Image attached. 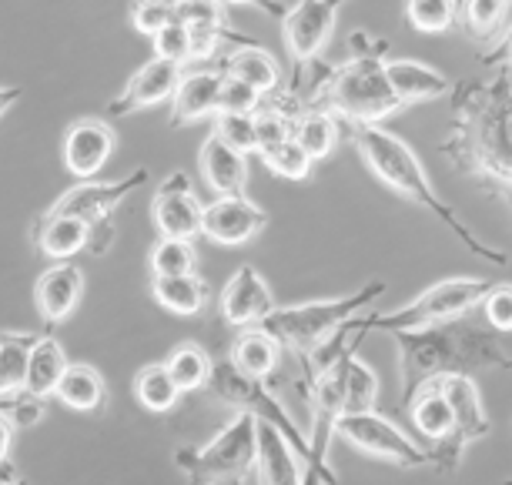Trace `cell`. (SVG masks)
<instances>
[{"label":"cell","instance_id":"10","mask_svg":"<svg viewBox=\"0 0 512 485\" xmlns=\"http://www.w3.org/2000/svg\"><path fill=\"white\" fill-rule=\"evenodd\" d=\"M345 4L349 0H298V4H288V11L282 14V41L295 71H305L308 64L318 61Z\"/></svg>","mask_w":512,"mask_h":485},{"label":"cell","instance_id":"36","mask_svg":"<svg viewBox=\"0 0 512 485\" xmlns=\"http://www.w3.org/2000/svg\"><path fill=\"white\" fill-rule=\"evenodd\" d=\"M342 378H345V412L375 409V402H379V378H375L372 368L355 352L342 358Z\"/></svg>","mask_w":512,"mask_h":485},{"label":"cell","instance_id":"38","mask_svg":"<svg viewBox=\"0 0 512 485\" xmlns=\"http://www.w3.org/2000/svg\"><path fill=\"white\" fill-rule=\"evenodd\" d=\"M258 158L265 161L268 171L278 174V178H285V181H308L312 178V168H315V161L308 158L292 138L282 141V144H272V148H262L258 151Z\"/></svg>","mask_w":512,"mask_h":485},{"label":"cell","instance_id":"12","mask_svg":"<svg viewBox=\"0 0 512 485\" xmlns=\"http://www.w3.org/2000/svg\"><path fill=\"white\" fill-rule=\"evenodd\" d=\"M268 228V211L248 194H225L201 211V235L221 248H241Z\"/></svg>","mask_w":512,"mask_h":485},{"label":"cell","instance_id":"19","mask_svg":"<svg viewBox=\"0 0 512 485\" xmlns=\"http://www.w3.org/2000/svg\"><path fill=\"white\" fill-rule=\"evenodd\" d=\"M218 91H221V74L211 71H188L181 74V81L171 94V128H188V124L208 121L218 114Z\"/></svg>","mask_w":512,"mask_h":485},{"label":"cell","instance_id":"52","mask_svg":"<svg viewBox=\"0 0 512 485\" xmlns=\"http://www.w3.org/2000/svg\"><path fill=\"white\" fill-rule=\"evenodd\" d=\"M506 368H509V372H512V358H509V365H506Z\"/></svg>","mask_w":512,"mask_h":485},{"label":"cell","instance_id":"14","mask_svg":"<svg viewBox=\"0 0 512 485\" xmlns=\"http://www.w3.org/2000/svg\"><path fill=\"white\" fill-rule=\"evenodd\" d=\"M181 74H185V67L181 64L151 57L148 64L138 67V71L128 77L124 91L118 97H111L108 114L111 118H128V114H134V111H148V108H158V104H164V101H171Z\"/></svg>","mask_w":512,"mask_h":485},{"label":"cell","instance_id":"34","mask_svg":"<svg viewBox=\"0 0 512 485\" xmlns=\"http://www.w3.org/2000/svg\"><path fill=\"white\" fill-rule=\"evenodd\" d=\"M134 399H138L141 409H148L154 415H168L181 399V388L171 378V372L164 368V362L144 365L138 375H134Z\"/></svg>","mask_w":512,"mask_h":485},{"label":"cell","instance_id":"46","mask_svg":"<svg viewBox=\"0 0 512 485\" xmlns=\"http://www.w3.org/2000/svg\"><path fill=\"white\" fill-rule=\"evenodd\" d=\"M479 61L492 67V71H496V67H512V24H506V31L489 44V51L482 54Z\"/></svg>","mask_w":512,"mask_h":485},{"label":"cell","instance_id":"40","mask_svg":"<svg viewBox=\"0 0 512 485\" xmlns=\"http://www.w3.org/2000/svg\"><path fill=\"white\" fill-rule=\"evenodd\" d=\"M482 322H486L492 332H512V285L502 281V285H492L479 302Z\"/></svg>","mask_w":512,"mask_h":485},{"label":"cell","instance_id":"24","mask_svg":"<svg viewBox=\"0 0 512 485\" xmlns=\"http://www.w3.org/2000/svg\"><path fill=\"white\" fill-rule=\"evenodd\" d=\"M302 459L292 452L272 425L258 422V455H255V479L258 485H302Z\"/></svg>","mask_w":512,"mask_h":485},{"label":"cell","instance_id":"22","mask_svg":"<svg viewBox=\"0 0 512 485\" xmlns=\"http://www.w3.org/2000/svg\"><path fill=\"white\" fill-rule=\"evenodd\" d=\"M198 168H201V178L208 184V191H215V198H225V194H245L248 158L238 154L235 148H228V144L215 138V134H208L205 144H201Z\"/></svg>","mask_w":512,"mask_h":485},{"label":"cell","instance_id":"29","mask_svg":"<svg viewBox=\"0 0 512 485\" xmlns=\"http://www.w3.org/2000/svg\"><path fill=\"white\" fill-rule=\"evenodd\" d=\"M342 138H345L342 121L332 118L328 111H318V108H302V114H298L292 124V141L312 161H325Z\"/></svg>","mask_w":512,"mask_h":485},{"label":"cell","instance_id":"50","mask_svg":"<svg viewBox=\"0 0 512 485\" xmlns=\"http://www.w3.org/2000/svg\"><path fill=\"white\" fill-rule=\"evenodd\" d=\"M302 485H335V479H328V475L315 472V469H305L302 465Z\"/></svg>","mask_w":512,"mask_h":485},{"label":"cell","instance_id":"28","mask_svg":"<svg viewBox=\"0 0 512 485\" xmlns=\"http://www.w3.org/2000/svg\"><path fill=\"white\" fill-rule=\"evenodd\" d=\"M282 352L285 348L278 345L265 328L251 325V328H241L238 332L228 358L235 362L238 372H245L251 378H268L278 368V362H282Z\"/></svg>","mask_w":512,"mask_h":485},{"label":"cell","instance_id":"43","mask_svg":"<svg viewBox=\"0 0 512 485\" xmlns=\"http://www.w3.org/2000/svg\"><path fill=\"white\" fill-rule=\"evenodd\" d=\"M175 21L185 27H228V14L221 0H175Z\"/></svg>","mask_w":512,"mask_h":485},{"label":"cell","instance_id":"5","mask_svg":"<svg viewBox=\"0 0 512 485\" xmlns=\"http://www.w3.org/2000/svg\"><path fill=\"white\" fill-rule=\"evenodd\" d=\"M385 295V281H369L355 295L345 298H318V302H302V305H282L272 308L258 328H265L285 352L295 358L312 352L318 342H325L335 328H342L349 318H355L362 308H369L375 298Z\"/></svg>","mask_w":512,"mask_h":485},{"label":"cell","instance_id":"23","mask_svg":"<svg viewBox=\"0 0 512 485\" xmlns=\"http://www.w3.org/2000/svg\"><path fill=\"white\" fill-rule=\"evenodd\" d=\"M34 245L41 248V255L54 261H71L81 251H91V225L71 215H51L44 211L31 228Z\"/></svg>","mask_w":512,"mask_h":485},{"label":"cell","instance_id":"4","mask_svg":"<svg viewBox=\"0 0 512 485\" xmlns=\"http://www.w3.org/2000/svg\"><path fill=\"white\" fill-rule=\"evenodd\" d=\"M345 138L355 144V151H359V158L365 161V168H369L385 188L395 191L405 201H412V205L425 208L432 218H439L442 225L459 238V245H466V251L472 258H482V261H489V265H509L506 251L486 245V241H482L476 231L459 218V211L452 208L449 201L439 198V191L432 188L429 174H425V168H422L419 154H415L402 138H395L392 131H385L382 124L349 128Z\"/></svg>","mask_w":512,"mask_h":485},{"label":"cell","instance_id":"16","mask_svg":"<svg viewBox=\"0 0 512 485\" xmlns=\"http://www.w3.org/2000/svg\"><path fill=\"white\" fill-rule=\"evenodd\" d=\"M61 154H64L67 171H71L74 178L91 181L114 154V128L101 118L74 121L64 134Z\"/></svg>","mask_w":512,"mask_h":485},{"label":"cell","instance_id":"15","mask_svg":"<svg viewBox=\"0 0 512 485\" xmlns=\"http://www.w3.org/2000/svg\"><path fill=\"white\" fill-rule=\"evenodd\" d=\"M275 308L272 288L262 278V271L255 265H241L235 275L225 281L218 295V315L225 325L235 328H251Z\"/></svg>","mask_w":512,"mask_h":485},{"label":"cell","instance_id":"18","mask_svg":"<svg viewBox=\"0 0 512 485\" xmlns=\"http://www.w3.org/2000/svg\"><path fill=\"white\" fill-rule=\"evenodd\" d=\"M439 388L442 395H446L449 409H452V432L459 435L466 445H476L482 442L486 435L492 432V419L486 412V405H482V395H479V385L472 375H446L439 378Z\"/></svg>","mask_w":512,"mask_h":485},{"label":"cell","instance_id":"32","mask_svg":"<svg viewBox=\"0 0 512 485\" xmlns=\"http://www.w3.org/2000/svg\"><path fill=\"white\" fill-rule=\"evenodd\" d=\"M41 332H0V399L24 392L27 358Z\"/></svg>","mask_w":512,"mask_h":485},{"label":"cell","instance_id":"48","mask_svg":"<svg viewBox=\"0 0 512 485\" xmlns=\"http://www.w3.org/2000/svg\"><path fill=\"white\" fill-rule=\"evenodd\" d=\"M221 4H241V7H258V11H265V14H272L282 21V14L288 11V4L285 0H221Z\"/></svg>","mask_w":512,"mask_h":485},{"label":"cell","instance_id":"39","mask_svg":"<svg viewBox=\"0 0 512 485\" xmlns=\"http://www.w3.org/2000/svg\"><path fill=\"white\" fill-rule=\"evenodd\" d=\"M215 138H221L238 154H258V134H255V114H215Z\"/></svg>","mask_w":512,"mask_h":485},{"label":"cell","instance_id":"11","mask_svg":"<svg viewBox=\"0 0 512 485\" xmlns=\"http://www.w3.org/2000/svg\"><path fill=\"white\" fill-rule=\"evenodd\" d=\"M148 178H151L148 168H138L118 181H81V184H74V188H67L47 211H51V215H71V218L88 221V225H98V221H108L114 211H118L121 201H128L131 191L144 188Z\"/></svg>","mask_w":512,"mask_h":485},{"label":"cell","instance_id":"25","mask_svg":"<svg viewBox=\"0 0 512 485\" xmlns=\"http://www.w3.org/2000/svg\"><path fill=\"white\" fill-rule=\"evenodd\" d=\"M67 365H71V358H67L64 345L57 342L54 335H41L31 348V358H27V382H24V392L34 395V399H54L57 392V382L64 378Z\"/></svg>","mask_w":512,"mask_h":485},{"label":"cell","instance_id":"27","mask_svg":"<svg viewBox=\"0 0 512 485\" xmlns=\"http://www.w3.org/2000/svg\"><path fill=\"white\" fill-rule=\"evenodd\" d=\"M54 399L67 405L71 412H98L108 405V382L94 365L88 362H71L64 378L57 382Z\"/></svg>","mask_w":512,"mask_h":485},{"label":"cell","instance_id":"3","mask_svg":"<svg viewBox=\"0 0 512 485\" xmlns=\"http://www.w3.org/2000/svg\"><path fill=\"white\" fill-rule=\"evenodd\" d=\"M392 338L399 348L402 409L422 385L439 382L446 375H479L489 368H506L512 358L499 332H492L486 322H472L469 315L429 328L392 332Z\"/></svg>","mask_w":512,"mask_h":485},{"label":"cell","instance_id":"21","mask_svg":"<svg viewBox=\"0 0 512 485\" xmlns=\"http://www.w3.org/2000/svg\"><path fill=\"white\" fill-rule=\"evenodd\" d=\"M385 77H389L392 91L405 111L412 104L436 101V97H446L452 91V81L446 74L422 61H412V57H385Z\"/></svg>","mask_w":512,"mask_h":485},{"label":"cell","instance_id":"35","mask_svg":"<svg viewBox=\"0 0 512 485\" xmlns=\"http://www.w3.org/2000/svg\"><path fill=\"white\" fill-rule=\"evenodd\" d=\"M151 278H178V275H195L198 271V251L195 241L181 238H158L148 255Z\"/></svg>","mask_w":512,"mask_h":485},{"label":"cell","instance_id":"6","mask_svg":"<svg viewBox=\"0 0 512 485\" xmlns=\"http://www.w3.org/2000/svg\"><path fill=\"white\" fill-rule=\"evenodd\" d=\"M255 455L258 422L238 412L211 442L198 445V449L178 445L175 465L188 485H248V479L255 475Z\"/></svg>","mask_w":512,"mask_h":485},{"label":"cell","instance_id":"42","mask_svg":"<svg viewBox=\"0 0 512 485\" xmlns=\"http://www.w3.org/2000/svg\"><path fill=\"white\" fill-rule=\"evenodd\" d=\"M171 21H175V0H134L131 4V24L144 37H154Z\"/></svg>","mask_w":512,"mask_h":485},{"label":"cell","instance_id":"8","mask_svg":"<svg viewBox=\"0 0 512 485\" xmlns=\"http://www.w3.org/2000/svg\"><path fill=\"white\" fill-rule=\"evenodd\" d=\"M208 392L215 395L218 402L231 405L235 412H245L251 415L255 422H265L282 435V439L292 445V452L298 459H308V439L305 432L298 429L295 419L288 415V409L282 402L268 392L265 378H251L245 372H238L231 358H218L215 368H211V378H208Z\"/></svg>","mask_w":512,"mask_h":485},{"label":"cell","instance_id":"31","mask_svg":"<svg viewBox=\"0 0 512 485\" xmlns=\"http://www.w3.org/2000/svg\"><path fill=\"white\" fill-rule=\"evenodd\" d=\"M512 0H459V17L456 27L466 31L469 41L476 44H492L506 31Z\"/></svg>","mask_w":512,"mask_h":485},{"label":"cell","instance_id":"53","mask_svg":"<svg viewBox=\"0 0 512 485\" xmlns=\"http://www.w3.org/2000/svg\"><path fill=\"white\" fill-rule=\"evenodd\" d=\"M502 485H512V479H506V482H502Z\"/></svg>","mask_w":512,"mask_h":485},{"label":"cell","instance_id":"41","mask_svg":"<svg viewBox=\"0 0 512 485\" xmlns=\"http://www.w3.org/2000/svg\"><path fill=\"white\" fill-rule=\"evenodd\" d=\"M262 108V94L245 81L221 74V91H218V114H255Z\"/></svg>","mask_w":512,"mask_h":485},{"label":"cell","instance_id":"20","mask_svg":"<svg viewBox=\"0 0 512 485\" xmlns=\"http://www.w3.org/2000/svg\"><path fill=\"white\" fill-rule=\"evenodd\" d=\"M215 71L225 74V77H235V81L251 84L262 97L282 91V87H285L282 67H278L275 57L268 54L265 47H258L255 41L235 44L231 51H225L215 61Z\"/></svg>","mask_w":512,"mask_h":485},{"label":"cell","instance_id":"47","mask_svg":"<svg viewBox=\"0 0 512 485\" xmlns=\"http://www.w3.org/2000/svg\"><path fill=\"white\" fill-rule=\"evenodd\" d=\"M14 422L0 412V479H17V469L11 465V445H14Z\"/></svg>","mask_w":512,"mask_h":485},{"label":"cell","instance_id":"30","mask_svg":"<svg viewBox=\"0 0 512 485\" xmlns=\"http://www.w3.org/2000/svg\"><path fill=\"white\" fill-rule=\"evenodd\" d=\"M405 412H409V422L415 425V432H419L425 442L442 439V435H449L452 425H456L439 382L422 385L419 392H415L412 399H409V405H405Z\"/></svg>","mask_w":512,"mask_h":485},{"label":"cell","instance_id":"2","mask_svg":"<svg viewBox=\"0 0 512 485\" xmlns=\"http://www.w3.org/2000/svg\"><path fill=\"white\" fill-rule=\"evenodd\" d=\"M352 57L342 64H308L295 71L288 91L298 97L302 108L328 111L342 121L345 134L362 124H379L395 111H405L385 77V51L389 44L369 31H355L349 37Z\"/></svg>","mask_w":512,"mask_h":485},{"label":"cell","instance_id":"13","mask_svg":"<svg viewBox=\"0 0 512 485\" xmlns=\"http://www.w3.org/2000/svg\"><path fill=\"white\" fill-rule=\"evenodd\" d=\"M201 211H205V205L198 201L185 171H171L158 184V191H154L151 221L158 228V238H181V241L201 238Z\"/></svg>","mask_w":512,"mask_h":485},{"label":"cell","instance_id":"17","mask_svg":"<svg viewBox=\"0 0 512 485\" xmlns=\"http://www.w3.org/2000/svg\"><path fill=\"white\" fill-rule=\"evenodd\" d=\"M84 295V275L74 261H54L51 268L41 271L34 281V308L44 325L67 322Z\"/></svg>","mask_w":512,"mask_h":485},{"label":"cell","instance_id":"51","mask_svg":"<svg viewBox=\"0 0 512 485\" xmlns=\"http://www.w3.org/2000/svg\"><path fill=\"white\" fill-rule=\"evenodd\" d=\"M0 485H27L21 475H17V479H0Z\"/></svg>","mask_w":512,"mask_h":485},{"label":"cell","instance_id":"26","mask_svg":"<svg viewBox=\"0 0 512 485\" xmlns=\"http://www.w3.org/2000/svg\"><path fill=\"white\" fill-rule=\"evenodd\" d=\"M151 298L164 312L195 318L211 305V285L198 275H178V278H151Z\"/></svg>","mask_w":512,"mask_h":485},{"label":"cell","instance_id":"54","mask_svg":"<svg viewBox=\"0 0 512 485\" xmlns=\"http://www.w3.org/2000/svg\"><path fill=\"white\" fill-rule=\"evenodd\" d=\"M509 71H512V67H509Z\"/></svg>","mask_w":512,"mask_h":485},{"label":"cell","instance_id":"1","mask_svg":"<svg viewBox=\"0 0 512 485\" xmlns=\"http://www.w3.org/2000/svg\"><path fill=\"white\" fill-rule=\"evenodd\" d=\"M452 121L439 151L462 178L512 211V71L452 84Z\"/></svg>","mask_w":512,"mask_h":485},{"label":"cell","instance_id":"9","mask_svg":"<svg viewBox=\"0 0 512 485\" xmlns=\"http://www.w3.org/2000/svg\"><path fill=\"white\" fill-rule=\"evenodd\" d=\"M335 435L342 442H349L352 449H359L372 459L392 462L399 469H425L432 465L429 449L419 442H412L399 425L389 422L379 409L369 412H345L342 419L335 422Z\"/></svg>","mask_w":512,"mask_h":485},{"label":"cell","instance_id":"33","mask_svg":"<svg viewBox=\"0 0 512 485\" xmlns=\"http://www.w3.org/2000/svg\"><path fill=\"white\" fill-rule=\"evenodd\" d=\"M164 368H168L171 378L178 382L181 395H188V392H201V388H208L215 358H211L198 342H181V345L171 348L168 358H164Z\"/></svg>","mask_w":512,"mask_h":485},{"label":"cell","instance_id":"7","mask_svg":"<svg viewBox=\"0 0 512 485\" xmlns=\"http://www.w3.org/2000/svg\"><path fill=\"white\" fill-rule=\"evenodd\" d=\"M492 288L489 278H442L436 285L412 298L409 305L395 308V312L372 315V318H355V328L362 335L369 332H409V328H429L452 322V318L469 315L472 308H479L482 295Z\"/></svg>","mask_w":512,"mask_h":485},{"label":"cell","instance_id":"37","mask_svg":"<svg viewBox=\"0 0 512 485\" xmlns=\"http://www.w3.org/2000/svg\"><path fill=\"white\" fill-rule=\"evenodd\" d=\"M459 0H405V21L419 34H446L456 27Z\"/></svg>","mask_w":512,"mask_h":485},{"label":"cell","instance_id":"45","mask_svg":"<svg viewBox=\"0 0 512 485\" xmlns=\"http://www.w3.org/2000/svg\"><path fill=\"white\" fill-rule=\"evenodd\" d=\"M0 412L14 422V429H31L44 419V402L34 399V395H11V399H0Z\"/></svg>","mask_w":512,"mask_h":485},{"label":"cell","instance_id":"49","mask_svg":"<svg viewBox=\"0 0 512 485\" xmlns=\"http://www.w3.org/2000/svg\"><path fill=\"white\" fill-rule=\"evenodd\" d=\"M24 97V87H17V84H0V118H4L7 111L14 108L17 101Z\"/></svg>","mask_w":512,"mask_h":485},{"label":"cell","instance_id":"44","mask_svg":"<svg viewBox=\"0 0 512 485\" xmlns=\"http://www.w3.org/2000/svg\"><path fill=\"white\" fill-rule=\"evenodd\" d=\"M151 44H154V57L188 67V27L181 21H171L168 27H161V31L151 37Z\"/></svg>","mask_w":512,"mask_h":485}]
</instances>
